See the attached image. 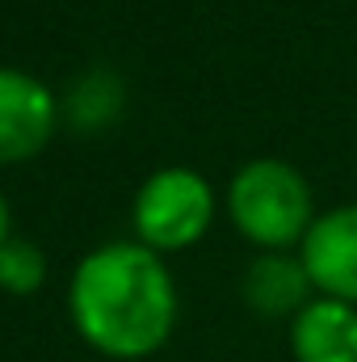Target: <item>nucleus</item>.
I'll return each instance as SVG.
<instances>
[{"label":"nucleus","mask_w":357,"mask_h":362,"mask_svg":"<svg viewBox=\"0 0 357 362\" xmlns=\"http://www.w3.org/2000/svg\"><path fill=\"white\" fill-rule=\"evenodd\" d=\"M177 316V291L147 245H105L72 278V320L109 358H143L164 346Z\"/></svg>","instance_id":"obj_1"},{"label":"nucleus","mask_w":357,"mask_h":362,"mask_svg":"<svg viewBox=\"0 0 357 362\" xmlns=\"http://www.w3.org/2000/svg\"><path fill=\"white\" fill-rule=\"evenodd\" d=\"M227 206H231L236 228L248 240L265 245V249H286V245L303 240L307 228L315 223L307 177L286 160H253V165H244L231 177Z\"/></svg>","instance_id":"obj_2"},{"label":"nucleus","mask_w":357,"mask_h":362,"mask_svg":"<svg viewBox=\"0 0 357 362\" xmlns=\"http://www.w3.org/2000/svg\"><path fill=\"white\" fill-rule=\"evenodd\" d=\"M214 215V194L193 169H160L135 198V228L147 249L193 245Z\"/></svg>","instance_id":"obj_3"},{"label":"nucleus","mask_w":357,"mask_h":362,"mask_svg":"<svg viewBox=\"0 0 357 362\" xmlns=\"http://www.w3.org/2000/svg\"><path fill=\"white\" fill-rule=\"evenodd\" d=\"M303 266L328 299L357 303V202L315 215L303 236Z\"/></svg>","instance_id":"obj_4"},{"label":"nucleus","mask_w":357,"mask_h":362,"mask_svg":"<svg viewBox=\"0 0 357 362\" xmlns=\"http://www.w3.org/2000/svg\"><path fill=\"white\" fill-rule=\"evenodd\" d=\"M55 131V97L42 81L0 68V165L34 156Z\"/></svg>","instance_id":"obj_5"},{"label":"nucleus","mask_w":357,"mask_h":362,"mask_svg":"<svg viewBox=\"0 0 357 362\" xmlns=\"http://www.w3.org/2000/svg\"><path fill=\"white\" fill-rule=\"evenodd\" d=\"M290 346L298 362H357V308L341 299H311L294 325Z\"/></svg>","instance_id":"obj_6"},{"label":"nucleus","mask_w":357,"mask_h":362,"mask_svg":"<svg viewBox=\"0 0 357 362\" xmlns=\"http://www.w3.org/2000/svg\"><path fill=\"white\" fill-rule=\"evenodd\" d=\"M307 291L311 278L303 257L294 262L286 253H265L244 274V299L257 316H298L307 308Z\"/></svg>","instance_id":"obj_7"},{"label":"nucleus","mask_w":357,"mask_h":362,"mask_svg":"<svg viewBox=\"0 0 357 362\" xmlns=\"http://www.w3.org/2000/svg\"><path fill=\"white\" fill-rule=\"evenodd\" d=\"M47 278V257L38 245L30 240H4L0 249V286L13 291V295H30L38 291Z\"/></svg>","instance_id":"obj_8"},{"label":"nucleus","mask_w":357,"mask_h":362,"mask_svg":"<svg viewBox=\"0 0 357 362\" xmlns=\"http://www.w3.org/2000/svg\"><path fill=\"white\" fill-rule=\"evenodd\" d=\"M4 240H8V206L0 198V249H4Z\"/></svg>","instance_id":"obj_9"}]
</instances>
